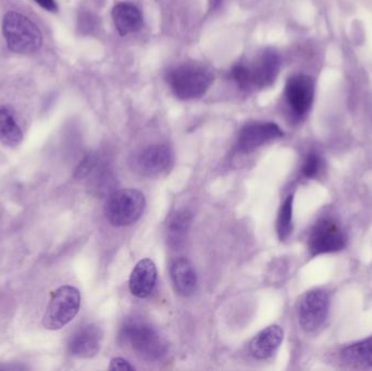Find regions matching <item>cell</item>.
<instances>
[{
    "label": "cell",
    "instance_id": "obj_4",
    "mask_svg": "<svg viewBox=\"0 0 372 371\" xmlns=\"http://www.w3.org/2000/svg\"><path fill=\"white\" fill-rule=\"evenodd\" d=\"M121 339L137 354L148 360L160 358L167 351L166 342L157 330L139 319L125 322L121 330Z\"/></svg>",
    "mask_w": 372,
    "mask_h": 371
},
{
    "label": "cell",
    "instance_id": "obj_16",
    "mask_svg": "<svg viewBox=\"0 0 372 371\" xmlns=\"http://www.w3.org/2000/svg\"><path fill=\"white\" fill-rule=\"evenodd\" d=\"M170 273L173 287L179 294L183 296L193 294L196 289L197 278L196 272L188 259L180 257L173 261Z\"/></svg>",
    "mask_w": 372,
    "mask_h": 371
},
{
    "label": "cell",
    "instance_id": "obj_11",
    "mask_svg": "<svg viewBox=\"0 0 372 371\" xmlns=\"http://www.w3.org/2000/svg\"><path fill=\"white\" fill-rule=\"evenodd\" d=\"M172 163V153L166 145H153L137 156L135 169L145 177H158L166 172Z\"/></svg>",
    "mask_w": 372,
    "mask_h": 371
},
{
    "label": "cell",
    "instance_id": "obj_1",
    "mask_svg": "<svg viewBox=\"0 0 372 371\" xmlns=\"http://www.w3.org/2000/svg\"><path fill=\"white\" fill-rule=\"evenodd\" d=\"M281 56L274 48H267L252 63H238L231 75L242 91H260L272 87L281 69Z\"/></svg>",
    "mask_w": 372,
    "mask_h": 371
},
{
    "label": "cell",
    "instance_id": "obj_15",
    "mask_svg": "<svg viewBox=\"0 0 372 371\" xmlns=\"http://www.w3.org/2000/svg\"><path fill=\"white\" fill-rule=\"evenodd\" d=\"M282 340L283 330L281 327H268L252 339L250 345V353L258 359L269 358L281 345Z\"/></svg>",
    "mask_w": 372,
    "mask_h": 371
},
{
    "label": "cell",
    "instance_id": "obj_9",
    "mask_svg": "<svg viewBox=\"0 0 372 371\" xmlns=\"http://www.w3.org/2000/svg\"><path fill=\"white\" fill-rule=\"evenodd\" d=\"M329 313V296L323 290L308 292L300 303L298 318L302 328L308 332L319 329Z\"/></svg>",
    "mask_w": 372,
    "mask_h": 371
},
{
    "label": "cell",
    "instance_id": "obj_22",
    "mask_svg": "<svg viewBox=\"0 0 372 371\" xmlns=\"http://www.w3.org/2000/svg\"><path fill=\"white\" fill-rule=\"evenodd\" d=\"M320 168V158L316 153H310L306 157L303 165V175L306 177H314L317 175Z\"/></svg>",
    "mask_w": 372,
    "mask_h": 371
},
{
    "label": "cell",
    "instance_id": "obj_25",
    "mask_svg": "<svg viewBox=\"0 0 372 371\" xmlns=\"http://www.w3.org/2000/svg\"><path fill=\"white\" fill-rule=\"evenodd\" d=\"M222 0H209V6H210V9H216L219 5H220Z\"/></svg>",
    "mask_w": 372,
    "mask_h": 371
},
{
    "label": "cell",
    "instance_id": "obj_5",
    "mask_svg": "<svg viewBox=\"0 0 372 371\" xmlns=\"http://www.w3.org/2000/svg\"><path fill=\"white\" fill-rule=\"evenodd\" d=\"M142 191L134 189H121L110 195L105 207L107 219L115 227H125L136 222L145 208Z\"/></svg>",
    "mask_w": 372,
    "mask_h": 371
},
{
    "label": "cell",
    "instance_id": "obj_6",
    "mask_svg": "<svg viewBox=\"0 0 372 371\" xmlns=\"http://www.w3.org/2000/svg\"><path fill=\"white\" fill-rule=\"evenodd\" d=\"M81 295L79 290L70 285L59 287L51 294L43 318L47 330H59L67 326L79 313Z\"/></svg>",
    "mask_w": 372,
    "mask_h": 371
},
{
    "label": "cell",
    "instance_id": "obj_10",
    "mask_svg": "<svg viewBox=\"0 0 372 371\" xmlns=\"http://www.w3.org/2000/svg\"><path fill=\"white\" fill-rule=\"evenodd\" d=\"M283 137V131L274 122H258L246 125L240 130L238 149L240 153H250L264 144Z\"/></svg>",
    "mask_w": 372,
    "mask_h": 371
},
{
    "label": "cell",
    "instance_id": "obj_23",
    "mask_svg": "<svg viewBox=\"0 0 372 371\" xmlns=\"http://www.w3.org/2000/svg\"><path fill=\"white\" fill-rule=\"evenodd\" d=\"M110 370H133V367L131 366L130 363L127 362L125 359L120 358V357H117V358H113L110 363V367H109Z\"/></svg>",
    "mask_w": 372,
    "mask_h": 371
},
{
    "label": "cell",
    "instance_id": "obj_7",
    "mask_svg": "<svg viewBox=\"0 0 372 371\" xmlns=\"http://www.w3.org/2000/svg\"><path fill=\"white\" fill-rule=\"evenodd\" d=\"M286 103L295 119L305 118L315 99V82L309 75H298L290 77L284 89Z\"/></svg>",
    "mask_w": 372,
    "mask_h": 371
},
{
    "label": "cell",
    "instance_id": "obj_19",
    "mask_svg": "<svg viewBox=\"0 0 372 371\" xmlns=\"http://www.w3.org/2000/svg\"><path fill=\"white\" fill-rule=\"evenodd\" d=\"M293 195H288L284 203H282L281 209L278 213V221H276V231H278V239L281 241L288 239L292 232V220H293Z\"/></svg>",
    "mask_w": 372,
    "mask_h": 371
},
{
    "label": "cell",
    "instance_id": "obj_13",
    "mask_svg": "<svg viewBox=\"0 0 372 371\" xmlns=\"http://www.w3.org/2000/svg\"><path fill=\"white\" fill-rule=\"evenodd\" d=\"M157 268L154 261L146 258L139 261L131 273V293L139 298H145L152 294L156 287Z\"/></svg>",
    "mask_w": 372,
    "mask_h": 371
},
{
    "label": "cell",
    "instance_id": "obj_17",
    "mask_svg": "<svg viewBox=\"0 0 372 371\" xmlns=\"http://www.w3.org/2000/svg\"><path fill=\"white\" fill-rule=\"evenodd\" d=\"M346 365L361 368H372V338L354 343L341 352Z\"/></svg>",
    "mask_w": 372,
    "mask_h": 371
},
{
    "label": "cell",
    "instance_id": "obj_18",
    "mask_svg": "<svg viewBox=\"0 0 372 371\" xmlns=\"http://www.w3.org/2000/svg\"><path fill=\"white\" fill-rule=\"evenodd\" d=\"M23 139V133L13 113L7 108H0V143L5 146L17 147Z\"/></svg>",
    "mask_w": 372,
    "mask_h": 371
},
{
    "label": "cell",
    "instance_id": "obj_2",
    "mask_svg": "<svg viewBox=\"0 0 372 371\" xmlns=\"http://www.w3.org/2000/svg\"><path fill=\"white\" fill-rule=\"evenodd\" d=\"M214 79L212 70L198 63H182L170 70L167 75L171 91L182 101L203 97L212 87Z\"/></svg>",
    "mask_w": 372,
    "mask_h": 371
},
{
    "label": "cell",
    "instance_id": "obj_24",
    "mask_svg": "<svg viewBox=\"0 0 372 371\" xmlns=\"http://www.w3.org/2000/svg\"><path fill=\"white\" fill-rule=\"evenodd\" d=\"M41 8L49 12H57L58 5L56 0H35Z\"/></svg>",
    "mask_w": 372,
    "mask_h": 371
},
{
    "label": "cell",
    "instance_id": "obj_20",
    "mask_svg": "<svg viewBox=\"0 0 372 371\" xmlns=\"http://www.w3.org/2000/svg\"><path fill=\"white\" fill-rule=\"evenodd\" d=\"M191 225V213L186 210L178 211L169 223L171 239L178 241L188 231Z\"/></svg>",
    "mask_w": 372,
    "mask_h": 371
},
{
    "label": "cell",
    "instance_id": "obj_21",
    "mask_svg": "<svg viewBox=\"0 0 372 371\" xmlns=\"http://www.w3.org/2000/svg\"><path fill=\"white\" fill-rule=\"evenodd\" d=\"M97 163V157L94 153H89L83 159L79 165H77V169L75 171V177L77 179H83V177H87L91 170L94 169L95 165Z\"/></svg>",
    "mask_w": 372,
    "mask_h": 371
},
{
    "label": "cell",
    "instance_id": "obj_12",
    "mask_svg": "<svg viewBox=\"0 0 372 371\" xmlns=\"http://www.w3.org/2000/svg\"><path fill=\"white\" fill-rule=\"evenodd\" d=\"M103 331L97 325H87L79 329L69 343L71 355L79 358H91L101 351Z\"/></svg>",
    "mask_w": 372,
    "mask_h": 371
},
{
    "label": "cell",
    "instance_id": "obj_8",
    "mask_svg": "<svg viewBox=\"0 0 372 371\" xmlns=\"http://www.w3.org/2000/svg\"><path fill=\"white\" fill-rule=\"evenodd\" d=\"M345 244V234L332 220L319 221L310 233L309 251L312 256L341 251Z\"/></svg>",
    "mask_w": 372,
    "mask_h": 371
},
{
    "label": "cell",
    "instance_id": "obj_3",
    "mask_svg": "<svg viewBox=\"0 0 372 371\" xmlns=\"http://www.w3.org/2000/svg\"><path fill=\"white\" fill-rule=\"evenodd\" d=\"M3 33L10 51L20 55L35 53L43 44L37 24L18 12H8L3 20Z\"/></svg>",
    "mask_w": 372,
    "mask_h": 371
},
{
    "label": "cell",
    "instance_id": "obj_14",
    "mask_svg": "<svg viewBox=\"0 0 372 371\" xmlns=\"http://www.w3.org/2000/svg\"><path fill=\"white\" fill-rule=\"evenodd\" d=\"M111 15L115 29L121 36H127L142 29V12L133 4H117L113 8Z\"/></svg>",
    "mask_w": 372,
    "mask_h": 371
}]
</instances>
